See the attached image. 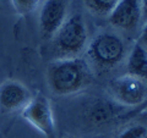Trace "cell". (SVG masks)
<instances>
[{
    "instance_id": "cell-14",
    "label": "cell",
    "mask_w": 147,
    "mask_h": 138,
    "mask_svg": "<svg viewBox=\"0 0 147 138\" xmlns=\"http://www.w3.org/2000/svg\"><path fill=\"white\" fill-rule=\"evenodd\" d=\"M141 3V22H147V0H140Z\"/></svg>"
},
{
    "instance_id": "cell-15",
    "label": "cell",
    "mask_w": 147,
    "mask_h": 138,
    "mask_svg": "<svg viewBox=\"0 0 147 138\" xmlns=\"http://www.w3.org/2000/svg\"><path fill=\"white\" fill-rule=\"evenodd\" d=\"M140 43L147 48V22L144 23V27H142L141 36H140Z\"/></svg>"
},
{
    "instance_id": "cell-7",
    "label": "cell",
    "mask_w": 147,
    "mask_h": 138,
    "mask_svg": "<svg viewBox=\"0 0 147 138\" xmlns=\"http://www.w3.org/2000/svg\"><path fill=\"white\" fill-rule=\"evenodd\" d=\"M108 17L115 28L129 32L135 31L141 22L140 0H119L118 5Z\"/></svg>"
},
{
    "instance_id": "cell-3",
    "label": "cell",
    "mask_w": 147,
    "mask_h": 138,
    "mask_svg": "<svg viewBox=\"0 0 147 138\" xmlns=\"http://www.w3.org/2000/svg\"><path fill=\"white\" fill-rule=\"evenodd\" d=\"M52 38L57 59L79 58L88 45V32L82 15L67 17Z\"/></svg>"
},
{
    "instance_id": "cell-1",
    "label": "cell",
    "mask_w": 147,
    "mask_h": 138,
    "mask_svg": "<svg viewBox=\"0 0 147 138\" xmlns=\"http://www.w3.org/2000/svg\"><path fill=\"white\" fill-rule=\"evenodd\" d=\"M93 73L84 58L57 59L48 66V86L58 95L76 94L93 82Z\"/></svg>"
},
{
    "instance_id": "cell-8",
    "label": "cell",
    "mask_w": 147,
    "mask_h": 138,
    "mask_svg": "<svg viewBox=\"0 0 147 138\" xmlns=\"http://www.w3.org/2000/svg\"><path fill=\"white\" fill-rule=\"evenodd\" d=\"M32 99L30 90L17 81H5L0 84V111L11 113L24 109Z\"/></svg>"
},
{
    "instance_id": "cell-4",
    "label": "cell",
    "mask_w": 147,
    "mask_h": 138,
    "mask_svg": "<svg viewBox=\"0 0 147 138\" xmlns=\"http://www.w3.org/2000/svg\"><path fill=\"white\" fill-rule=\"evenodd\" d=\"M109 92L113 99L121 107H139L147 100V81L125 73L110 82Z\"/></svg>"
},
{
    "instance_id": "cell-9",
    "label": "cell",
    "mask_w": 147,
    "mask_h": 138,
    "mask_svg": "<svg viewBox=\"0 0 147 138\" xmlns=\"http://www.w3.org/2000/svg\"><path fill=\"white\" fill-rule=\"evenodd\" d=\"M127 73L147 81V48L140 42L134 44L129 54Z\"/></svg>"
},
{
    "instance_id": "cell-6",
    "label": "cell",
    "mask_w": 147,
    "mask_h": 138,
    "mask_svg": "<svg viewBox=\"0 0 147 138\" xmlns=\"http://www.w3.org/2000/svg\"><path fill=\"white\" fill-rule=\"evenodd\" d=\"M69 0H45L39 12V28L44 38H52L66 21Z\"/></svg>"
},
{
    "instance_id": "cell-16",
    "label": "cell",
    "mask_w": 147,
    "mask_h": 138,
    "mask_svg": "<svg viewBox=\"0 0 147 138\" xmlns=\"http://www.w3.org/2000/svg\"><path fill=\"white\" fill-rule=\"evenodd\" d=\"M146 138H147V137H146Z\"/></svg>"
},
{
    "instance_id": "cell-13",
    "label": "cell",
    "mask_w": 147,
    "mask_h": 138,
    "mask_svg": "<svg viewBox=\"0 0 147 138\" xmlns=\"http://www.w3.org/2000/svg\"><path fill=\"white\" fill-rule=\"evenodd\" d=\"M39 0H12V4L20 13H27L38 5Z\"/></svg>"
},
{
    "instance_id": "cell-11",
    "label": "cell",
    "mask_w": 147,
    "mask_h": 138,
    "mask_svg": "<svg viewBox=\"0 0 147 138\" xmlns=\"http://www.w3.org/2000/svg\"><path fill=\"white\" fill-rule=\"evenodd\" d=\"M86 7L96 16H109L118 5L119 0H84Z\"/></svg>"
},
{
    "instance_id": "cell-5",
    "label": "cell",
    "mask_w": 147,
    "mask_h": 138,
    "mask_svg": "<svg viewBox=\"0 0 147 138\" xmlns=\"http://www.w3.org/2000/svg\"><path fill=\"white\" fill-rule=\"evenodd\" d=\"M22 117L39 132H42L45 137L54 138L55 122L53 110L49 100L44 95H37L32 98L22 109Z\"/></svg>"
},
{
    "instance_id": "cell-12",
    "label": "cell",
    "mask_w": 147,
    "mask_h": 138,
    "mask_svg": "<svg viewBox=\"0 0 147 138\" xmlns=\"http://www.w3.org/2000/svg\"><path fill=\"white\" fill-rule=\"evenodd\" d=\"M147 137V127L144 125H134L125 128L118 138H146Z\"/></svg>"
},
{
    "instance_id": "cell-10",
    "label": "cell",
    "mask_w": 147,
    "mask_h": 138,
    "mask_svg": "<svg viewBox=\"0 0 147 138\" xmlns=\"http://www.w3.org/2000/svg\"><path fill=\"white\" fill-rule=\"evenodd\" d=\"M121 105H114L112 103L97 100L88 108V119L96 125H102L112 121L118 115V110H121Z\"/></svg>"
},
{
    "instance_id": "cell-2",
    "label": "cell",
    "mask_w": 147,
    "mask_h": 138,
    "mask_svg": "<svg viewBox=\"0 0 147 138\" xmlns=\"http://www.w3.org/2000/svg\"><path fill=\"white\" fill-rule=\"evenodd\" d=\"M125 55V43L120 36L113 32L99 33L86 48V61L93 72H107L117 67Z\"/></svg>"
}]
</instances>
